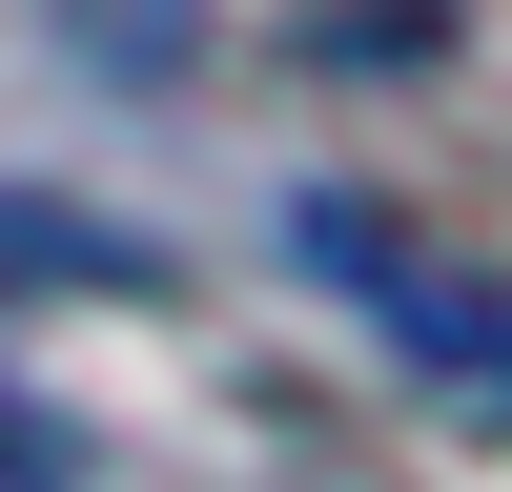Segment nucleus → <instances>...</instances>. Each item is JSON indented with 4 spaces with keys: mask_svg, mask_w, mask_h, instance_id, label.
<instances>
[{
    "mask_svg": "<svg viewBox=\"0 0 512 492\" xmlns=\"http://www.w3.org/2000/svg\"><path fill=\"white\" fill-rule=\"evenodd\" d=\"M308 267L349 287L369 328H390L431 390H472V410H512V287H472V267H431L410 226H369V205H308Z\"/></svg>",
    "mask_w": 512,
    "mask_h": 492,
    "instance_id": "1",
    "label": "nucleus"
},
{
    "mask_svg": "<svg viewBox=\"0 0 512 492\" xmlns=\"http://www.w3.org/2000/svg\"><path fill=\"white\" fill-rule=\"evenodd\" d=\"M0 287H164V267H144V226H103V205L0 185Z\"/></svg>",
    "mask_w": 512,
    "mask_h": 492,
    "instance_id": "2",
    "label": "nucleus"
},
{
    "mask_svg": "<svg viewBox=\"0 0 512 492\" xmlns=\"http://www.w3.org/2000/svg\"><path fill=\"white\" fill-rule=\"evenodd\" d=\"M0 492H82V431H62V410H0Z\"/></svg>",
    "mask_w": 512,
    "mask_h": 492,
    "instance_id": "3",
    "label": "nucleus"
}]
</instances>
